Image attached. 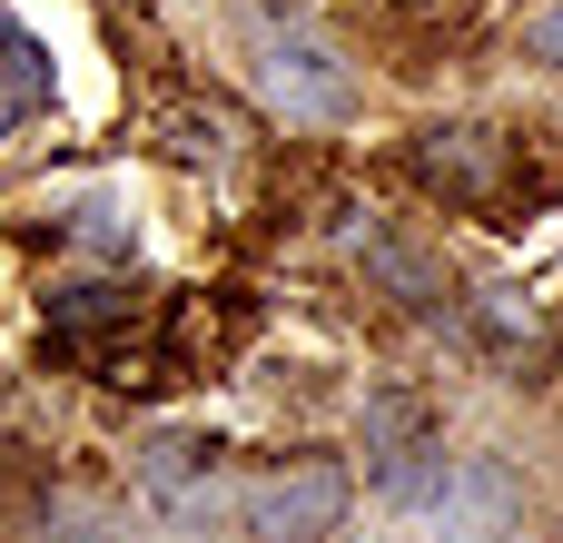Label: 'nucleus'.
<instances>
[{
  "instance_id": "obj_12",
  "label": "nucleus",
  "mask_w": 563,
  "mask_h": 543,
  "mask_svg": "<svg viewBox=\"0 0 563 543\" xmlns=\"http://www.w3.org/2000/svg\"><path fill=\"white\" fill-rule=\"evenodd\" d=\"M525 49H534L544 69H563V0H554V10H544V20H534V30H525Z\"/></svg>"
},
{
  "instance_id": "obj_10",
  "label": "nucleus",
  "mask_w": 563,
  "mask_h": 543,
  "mask_svg": "<svg viewBox=\"0 0 563 543\" xmlns=\"http://www.w3.org/2000/svg\"><path fill=\"white\" fill-rule=\"evenodd\" d=\"M228 138H238V129H228L218 109H178V119H168V148H178V158H228Z\"/></svg>"
},
{
  "instance_id": "obj_1",
  "label": "nucleus",
  "mask_w": 563,
  "mask_h": 543,
  "mask_svg": "<svg viewBox=\"0 0 563 543\" xmlns=\"http://www.w3.org/2000/svg\"><path fill=\"white\" fill-rule=\"evenodd\" d=\"M247 69H257V99H267L287 129H327V119L356 109V69H346L317 30H297V20H257V30H247Z\"/></svg>"
},
{
  "instance_id": "obj_5",
  "label": "nucleus",
  "mask_w": 563,
  "mask_h": 543,
  "mask_svg": "<svg viewBox=\"0 0 563 543\" xmlns=\"http://www.w3.org/2000/svg\"><path fill=\"white\" fill-rule=\"evenodd\" d=\"M515 505H525V495H515L505 455H455L426 514H435V524H445L455 543H495V534H515Z\"/></svg>"
},
{
  "instance_id": "obj_9",
  "label": "nucleus",
  "mask_w": 563,
  "mask_h": 543,
  "mask_svg": "<svg viewBox=\"0 0 563 543\" xmlns=\"http://www.w3.org/2000/svg\"><path fill=\"white\" fill-rule=\"evenodd\" d=\"M0 99H10V109H49V49H40L10 10H0Z\"/></svg>"
},
{
  "instance_id": "obj_7",
  "label": "nucleus",
  "mask_w": 563,
  "mask_h": 543,
  "mask_svg": "<svg viewBox=\"0 0 563 543\" xmlns=\"http://www.w3.org/2000/svg\"><path fill=\"white\" fill-rule=\"evenodd\" d=\"M139 495L168 514V524H208V445L198 435H168L139 455Z\"/></svg>"
},
{
  "instance_id": "obj_11",
  "label": "nucleus",
  "mask_w": 563,
  "mask_h": 543,
  "mask_svg": "<svg viewBox=\"0 0 563 543\" xmlns=\"http://www.w3.org/2000/svg\"><path fill=\"white\" fill-rule=\"evenodd\" d=\"M69 237H79V247H99V257H129V228H119L109 208H79V218H69Z\"/></svg>"
},
{
  "instance_id": "obj_3",
  "label": "nucleus",
  "mask_w": 563,
  "mask_h": 543,
  "mask_svg": "<svg viewBox=\"0 0 563 543\" xmlns=\"http://www.w3.org/2000/svg\"><path fill=\"white\" fill-rule=\"evenodd\" d=\"M445 465H455V455H445V425H435L426 396H406V386L366 396V485H376V505L426 514L435 485H445Z\"/></svg>"
},
{
  "instance_id": "obj_4",
  "label": "nucleus",
  "mask_w": 563,
  "mask_h": 543,
  "mask_svg": "<svg viewBox=\"0 0 563 543\" xmlns=\"http://www.w3.org/2000/svg\"><path fill=\"white\" fill-rule=\"evenodd\" d=\"M416 178L445 188V198H465V208H495L505 178H515V148L495 129H426L416 138Z\"/></svg>"
},
{
  "instance_id": "obj_8",
  "label": "nucleus",
  "mask_w": 563,
  "mask_h": 543,
  "mask_svg": "<svg viewBox=\"0 0 563 543\" xmlns=\"http://www.w3.org/2000/svg\"><path fill=\"white\" fill-rule=\"evenodd\" d=\"M356 257H366V277H376V287H386L396 307H445V277H435V267H426V257H416L406 237L366 228V237H356Z\"/></svg>"
},
{
  "instance_id": "obj_2",
  "label": "nucleus",
  "mask_w": 563,
  "mask_h": 543,
  "mask_svg": "<svg viewBox=\"0 0 563 543\" xmlns=\"http://www.w3.org/2000/svg\"><path fill=\"white\" fill-rule=\"evenodd\" d=\"M356 505V475L336 455H287L238 485V534L247 543H327Z\"/></svg>"
},
{
  "instance_id": "obj_13",
  "label": "nucleus",
  "mask_w": 563,
  "mask_h": 543,
  "mask_svg": "<svg viewBox=\"0 0 563 543\" xmlns=\"http://www.w3.org/2000/svg\"><path fill=\"white\" fill-rule=\"evenodd\" d=\"M10 119H20V109H10V99H0V129H10Z\"/></svg>"
},
{
  "instance_id": "obj_6",
  "label": "nucleus",
  "mask_w": 563,
  "mask_h": 543,
  "mask_svg": "<svg viewBox=\"0 0 563 543\" xmlns=\"http://www.w3.org/2000/svg\"><path fill=\"white\" fill-rule=\"evenodd\" d=\"M129 317H139V297H129L119 277H59V287H49V336H59V346L129 336Z\"/></svg>"
}]
</instances>
